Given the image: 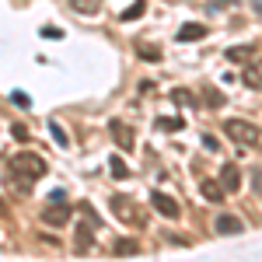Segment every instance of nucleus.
<instances>
[{
    "label": "nucleus",
    "mask_w": 262,
    "mask_h": 262,
    "mask_svg": "<svg viewBox=\"0 0 262 262\" xmlns=\"http://www.w3.org/2000/svg\"><path fill=\"white\" fill-rule=\"evenodd\" d=\"M42 39H63V28H53V25H42Z\"/></svg>",
    "instance_id": "19"
},
{
    "label": "nucleus",
    "mask_w": 262,
    "mask_h": 262,
    "mask_svg": "<svg viewBox=\"0 0 262 262\" xmlns=\"http://www.w3.org/2000/svg\"><path fill=\"white\" fill-rule=\"evenodd\" d=\"M158 56H161L158 46H140V60H158Z\"/></svg>",
    "instance_id": "18"
},
{
    "label": "nucleus",
    "mask_w": 262,
    "mask_h": 262,
    "mask_svg": "<svg viewBox=\"0 0 262 262\" xmlns=\"http://www.w3.org/2000/svg\"><path fill=\"white\" fill-rule=\"evenodd\" d=\"M203 35H206L203 25H182L179 28V42H196V39H203Z\"/></svg>",
    "instance_id": "9"
},
{
    "label": "nucleus",
    "mask_w": 262,
    "mask_h": 262,
    "mask_svg": "<svg viewBox=\"0 0 262 262\" xmlns=\"http://www.w3.org/2000/svg\"><path fill=\"white\" fill-rule=\"evenodd\" d=\"M224 133L238 143V147H252V143H259V129H255L248 119H227V122H224Z\"/></svg>",
    "instance_id": "1"
},
{
    "label": "nucleus",
    "mask_w": 262,
    "mask_h": 262,
    "mask_svg": "<svg viewBox=\"0 0 262 262\" xmlns=\"http://www.w3.org/2000/svg\"><path fill=\"white\" fill-rule=\"evenodd\" d=\"M150 203H154V210H158L161 217H171V221L179 217V203L171 200L168 192H154V196H150Z\"/></svg>",
    "instance_id": "3"
},
{
    "label": "nucleus",
    "mask_w": 262,
    "mask_h": 262,
    "mask_svg": "<svg viewBox=\"0 0 262 262\" xmlns=\"http://www.w3.org/2000/svg\"><path fill=\"white\" fill-rule=\"evenodd\" d=\"M213 227H217V231H221V234H242V231H245V224L238 221V217H231V213H221V217H217V224H213Z\"/></svg>",
    "instance_id": "5"
},
{
    "label": "nucleus",
    "mask_w": 262,
    "mask_h": 262,
    "mask_svg": "<svg viewBox=\"0 0 262 262\" xmlns=\"http://www.w3.org/2000/svg\"><path fill=\"white\" fill-rule=\"evenodd\" d=\"M112 210L119 213L122 221H133V210H129V200H126V196H116V200H112Z\"/></svg>",
    "instance_id": "12"
},
{
    "label": "nucleus",
    "mask_w": 262,
    "mask_h": 262,
    "mask_svg": "<svg viewBox=\"0 0 262 262\" xmlns=\"http://www.w3.org/2000/svg\"><path fill=\"white\" fill-rule=\"evenodd\" d=\"M49 133L56 137V143H60V147H70V137H67V129H63V126H60V122H56V119L49 122Z\"/></svg>",
    "instance_id": "14"
},
{
    "label": "nucleus",
    "mask_w": 262,
    "mask_h": 262,
    "mask_svg": "<svg viewBox=\"0 0 262 262\" xmlns=\"http://www.w3.org/2000/svg\"><path fill=\"white\" fill-rule=\"evenodd\" d=\"M11 168H14V171H32V179L46 175V161H42L39 154H28V150H25V154H18V158L11 161Z\"/></svg>",
    "instance_id": "2"
},
{
    "label": "nucleus",
    "mask_w": 262,
    "mask_h": 262,
    "mask_svg": "<svg viewBox=\"0 0 262 262\" xmlns=\"http://www.w3.org/2000/svg\"><path fill=\"white\" fill-rule=\"evenodd\" d=\"M67 217H70V206H49V210H46V213H42V221L46 224H67Z\"/></svg>",
    "instance_id": "8"
},
{
    "label": "nucleus",
    "mask_w": 262,
    "mask_h": 262,
    "mask_svg": "<svg viewBox=\"0 0 262 262\" xmlns=\"http://www.w3.org/2000/svg\"><path fill=\"white\" fill-rule=\"evenodd\" d=\"M108 171H112V179H129V168H126L122 158H112L108 161Z\"/></svg>",
    "instance_id": "13"
},
{
    "label": "nucleus",
    "mask_w": 262,
    "mask_h": 262,
    "mask_svg": "<svg viewBox=\"0 0 262 262\" xmlns=\"http://www.w3.org/2000/svg\"><path fill=\"white\" fill-rule=\"evenodd\" d=\"M203 147H206V150H221V143H217V137H210V133L203 137Z\"/></svg>",
    "instance_id": "21"
},
{
    "label": "nucleus",
    "mask_w": 262,
    "mask_h": 262,
    "mask_svg": "<svg viewBox=\"0 0 262 262\" xmlns=\"http://www.w3.org/2000/svg\"><path fill=\"white\" fill-rule=\"evenodd\" d=\"M227 60H231V63L252 60V46H231V49H227Z\"/></svg>",
    "instance_id": "11"
},
{
    "label": "nucleus",
    "mask_w": 262,
    "mask_h": 262,
    "mask_svg": "<svg viewBox=\"0 0 262 262\" xmlns=\"http://www.w3.org/2000/svg\"><path fill=\"white\" fill-rule=\"evenodd\" d=\"M11 101H14V105H18V108H28V105H32V101L25 98V95H21V91H14V95H11Z\"/></svg>",
    "instance_id": "20"
},
{
    "label": "nucleus",
    "mask_w": 262,
    "mask_h": 262,
    "mask_svg": "<svg viewBox=\"0 0 262 262\" xmlns=\"http://www.w3.org/2000/svg\"><path fill=\"white\" fill-rule=\"evenodd\" d=\"M14 140H28V129L25 126H14Z\"/></svg>",
    "instance_id": "22"
},
{
    "label": "nucleus",
    "mask_w": 262,
    "mask_h": 262,
    "mask_svg": "<svg viewBox=\"0 0 262 262\" xmlns=\"http://www.w3.org/2000/svg\"><path fill=\"white\" fill-rule=\"evenodd\" d=\"M112 133H116V140H119L122 150H133V129H129L126 122H112Z\"/></svg>",
    "instance_id": "7"
},
{
    "label": "nucleus",
    "mask_w": 262,
    "mask_h": 262,
    "mask_svg": "<svg viewBox=\"0 0 262 262\" xmlns=\"http://www.w3.org/2000/svg\"><path fill=\"white\" fill-rule=\"evenodd\" d=\"M91 242H95V238H91V227H81V231H77V248H91Z\"/></svg>",
    "instance_id": "17"
},
{
    "label": "nucleus",
    "mask_w": 262,
    "mask_h": 262,
    "mask_svg": "<svg viewBox=\"0 0 262 262\" xmlns=\"http://www.w3.org/2000/svg\"><path fill=\"white\" fill-rule=\"evenodd\" d=\"M143 7H147L143 0H137V4H129V11H122V21H133V18H140V14H143Z\"/></svg>",
    "instance_id": "15"
},
{
    "label": "nucleus",
    "mask_w": 262,
    "mask_h": 262,
    "mask_svg": "<svg viewBox=\"0 0 262 262\" xmlns=\"http://www.w3.org/2000/svg\"><path fill=\"white\" fill-rule=\"evenodd\" d=\"M116 252H119V255H133V252H140V245L122 238V242H116Z\"/></svg>",
    "instance_id": "16"
},
{
    "label": "nucleus",
    "mask_w": 262,
    "mask_h": 262,
    "mask_svg": "<svg viewBox=\"0 0 262 262\" xmlns=\"http://www.w3.org/2000/svg\"><path fill=\"white\" fill-rule=\"evenodd\" d=\"M245 84H248V88H262V60H255L245 70Z\"/></svg>",
    "instance_id": "10"
},
{
    "label": "nucleus",
    "mask_w": 262,
    "mask_h": 262,
    "mask_svg": "<svg viewBox=\"0 0 262 262\" xmlns=\"http://www.w3.org/2000/svg\"><path fill=\"white\" fill-rule=\"evenodd\" d=\"M221 182H224V189H227V192H234V189L242 185V171H238L234 164H224V171H221Z\"/></svg>",
    "instance_id": "6"
},
{
    "label": "nucleus",
    "mask_w": 262,
    "mask_h": 262,
    "mask_svg": "<svg viewBox=\"0 0 262 262\" xmlns=\"http://www.w3.org/2000/svg\"><path fill=\"white\" fill-rule=\"evenodd\" d=\"M200 192H203V200L206 203H224V182H217V179H203L200 182Z\"/></svg>",
    "instance_id": "4"
}]
</instances>
